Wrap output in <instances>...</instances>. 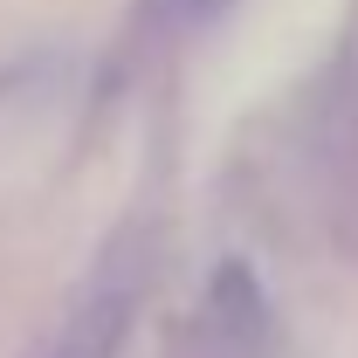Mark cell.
Returning a JSON list of instances; mask_svg holds the SVG:
<instances>
[{
  "mask_svg": "<svg viewBox=\"0 0 358 358\" xmlns=\"http://www.w3.org/2000/svg\"><path fill=\"white\" fill-rule=\"evenodd\" d=\"M131 310H138V268L110 262L83 289V303L69 310V324H62L48 358H117V345L131 338Z\"/></svg>",
  "mask_w": 358,
  "mask_h": 358,
  "instance_id": "obj_1",
  "label": "cell"
}]
</instances>
